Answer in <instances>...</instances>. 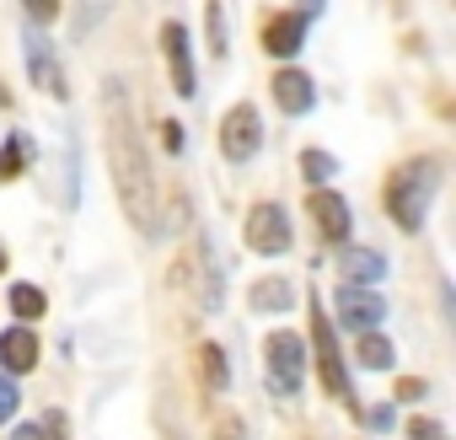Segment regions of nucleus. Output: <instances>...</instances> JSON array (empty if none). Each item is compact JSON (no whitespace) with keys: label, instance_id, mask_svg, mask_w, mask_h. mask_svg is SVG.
Segmentation results:
<instances>
[{"label":"nucleus","instance_id":"obj_1","mask_svg":"<svg viewBox=\"0 0 456 440\" xmlns=\"http://www.w3.org/2000/svg\"><path fill=\"white\" fill-rule=\"evenodd\" d=\"M102 113H108V167H113V188L124 199V215L134 220V232H156V172L151 156L140 145V129L129 118V97L118 81H108L102 92Z\"/></svg>","mask_w":456,"mask_h":440},{"label":"nucleus","instance_id":"obj_2","mask_svg":"<svg viewBox=\"0 0 456 440\" xmlns=\"http://www.w3.org/2000/svg\"><path fill=\"white\" fill-rule=\"evenodd\" d=\"M435 188H440V161H429V156H419V161H408V167L392 172L387 209H392V220H397L403 232H419L424 226V215L435 204Z\"/></svg>","mask_w":456,"mask_h":440},{"label":"nucleus","instance_id":"obj_3","mask_svg":"<svg viewBox=\"0 0 456 440\" xmlns=\"http://www.w3.org/2000/svg\"><path fill=\"white\" fill-rule=\"evenodd\" d=\"M312 344H317V376H322V387H328L338 403L354 408V397H349V371H344V360H338V344H333V328H328V312H322V306H312Z\"/></svg>","mask_w":456,"mask_h":440},{"label":"nucleus","instance_id":"obj_4","mask_svg":"<svg viewBox=\"0 0 456 440\" xmlns=\"http://www.w3.org/2000/svg\"><path fill=\"white\" fill-rule=\"evenodd\" d=\"M258 140H264V129H258V113H253L248 102L225 113V124H220V151H225V161H253V156H258Z\"/></svg>","mask_w":456,"mask_h":440},{"label":"nucleus","instance_id":"obj_5","mask_svg":"<svg viewBox=\"0 0 456 440\" xmlns=\"http://www.w3.org/2000/svg\"><path fill=\"white\" fill-rule=\"evenodd\" d=\"M248 248L269 253V258L290 248V220H285L280 204H253V215H248Z\"/></svg>","mask_w":456,"mask_h":440},{"label":"nucleus","instance_id":"obj_6","mask_svg":"<svg viewBox=\"0 0 456 440\" xmlns=\"http://www.w3.org/2000/svg\"><path fill=\"white\" fill-rule=\"evenodd\" d=\"M269 371H274V381L285 387V392H296L301 387V371H306V344L296 338V333H269Z\"/></svg>","mask_w":456,"mask_h":440},{"label":"nucleus","instance_id":"obj_7","mask_svg":"<svg viewBox=\"0 0 456 440\" xmlns=\"http://www.w3.org/2000/svg\"><path fill=\"white\" fill-rule=\"evenodd\" d=\"M312 17H317V12H274V17L264 22V49L280 54V60H290V54L301 49V33H306Z\"/></svg>","mask_w":456,"mask_h":440},{"label":"nucleus","instance_id":"obj_8","mask_svg":"<svg viewBox=\"0 0 456 440\" xmlns=\"http://www.w3.org/2000/svg\"><path fill=\"white\" fill-rule=\"evenodd\" d=\"M161 38H167V65H172V86H177V97H193L199 81H193V54H188V33H183V22H167Z\"/></svg>","mask_w":456,"mask_h":440},{"label":"nucleus","instance_id":"obj_9","mask_svg":"<svg viewBox=\"0 0 456 440\" xmlns=\"http://www.w3.org/2000/svg\"><path fill=\"white\" fill-rule=\"evenodd\" d=\"M312 220H317V237L322 242H344L349 237V204L338 193H312Z\"/></svg>","mask_w":456,"mask_h":440},{"label":"nucleus","instance_id":"obj_10","mask_svg":"<svg viewBox=\"0 0 456 440\" xmlns=\"http://www.w3.org/2000/svg\"><path fill=\"white\" fill-rule=\"evenodd\" d=\"M381 312H387V301L370 296V290H344V296H338V317H344L354 333H376Z\"/></svg>","mask_w":456,"mask_h":440},{"label":"nucleus","instance_id":"obj_11","mask_svg":"<svg viewBox=\"0 0 456 440\" xmlns=\"http://www.w3.org/2000/svg\"><path fill=\"white\" fill-rule=\"evenodd\" d=\"M0 365H6V371H33L38 365V333L33 328H12L6 338H0Z\"/></svg>","mask_w":456,"mask_h":440},{"label":"nucleus","instance_id":"obj_12","mask_svg":"<svg viewBox=\"0 0 456 440\" xmlns=\"http://www.w3.org/2000/svg\"><path fill=\"white\" fill-rule=\"evenodd\" d=\"M274 102H280V113H306L317 102V92H312V81L301 70H280L274 76Z\"/></svg>","mask_w":456,"mask_h":440},{"label":"nucleus","instance_id":"obj_13","mask_svg":"<svg viewBox=\"0 0 456 440\" xmlns=\"http://www.w3.org/2000/svg\"><path fill=\"white\" fill-rule=\"evenodd\" d=\"M28 70H33V81L49 92V97H65L70 86H65V76H60V65H54V54H49V44L44 38H33L28 44Z\"/></svg>","mask_w":456,"mask_h":440},{"label":"nucleus","instance_id":"obj_14","mask_svg":"<svg viewBox=\"0 0 456 440\" xmlns=\"http://www.w3.org/2000/svg\"><path fill=\"white\" fill-rule=\"evenodd\" d=\"M344 274H349V290H360L365 280L376 285V280L387 274V258H381V253H370V248H360V253H349V258H344Z\"/></svg>","mask_w":456,"mask_h":440},{"label":"nucleus","instance_id":"obj_15","mask_svg":"<svg viewBox=\"0 0 456 440\" xmlns=\"http://www.w3.org/2000/svg\"><path fill=\"white\" fill-rule=\"evenodd\" d=\"M360 365L365 371H392V338H381V333H360Z\"/></svg>","mask_w":456,"mask_h":440},{"label":"nucleus","instance_id":"obj_16","mask_svg":"<svg viewBox=\"0 0 456 440\" xmlns=\"http://www.w3.org/2000/svg\"><path fill=\"white\" fill-rule=\"evenodd\" d=\"M253 306L258 312H285L290 306V285L285 280H258L253 285Z\"/></svg>","mask_w":456,"mask_h":440},{"label":"nucleus","instance_id":"obj_17","mask_svg":"<svg viewBox=\"0 0 456 440\" xmlns=\"http://www.w3.org/2000/svg\"><path fill=\"white\" fill-rule=\"evenodd\" d=\"M199 360H204V387L209 392H225V354H220V344H199Z\"/></svg>","mask_w":456,"mask_h":440},{"label":"nucleus","instance_id":"obj_18","mask_svg":"<svg viewBox=\"0 0 456 440\" xmlns=\"http://www.w3.org/2000/svg\"><path fill=\"white\" fill-rule=\"evenodd\" d=\"M44 306H49V301H44L38 285H17V290H12V312L22 317V328H28L33 317H44Z\"/></svg>","mask_w":456,"mask_h":440},{"label":"nucleus","instance_id":"obj_19","mask_svg":"<svg viewBox=\"0 0 456 440\" xmlns=\"http://www.w3.org/2000/svg\"><path fill=\"white\" fill-rule=\"evenodd\" d=\"M28 156H33V140H28V134H12V145L0 151V183H12V177L22 172Z\"/></svg>","mask_w":456,"mask_h":440},{"label":"nucleus","instance_id":"obj_20","mask_svg":"<svg viewBox=\"0 0 456 440\" xmlns=\"http://www.w3.org/2000/svg\"><path fill=\"white\" fill-rule=\"evenodd\" d=\"M301 172H306L312 183H328V177L338 172V161H333L328 151H306V156H301Z\"/></svg>","mask_w":456,"mask_h":440},{"label":"nucleus","instance_id":"obj_21","mask_svg":"<svg viewBox=\"0 0 456 440\" xmlns=\"http://www.w3.org/2000/svg\"><path fill=\"white\" fill-rule=\"evenodd\" d=\"M209 54H215V60L225 54V22H220V6H209Z\"/></svg>","mask_w":456,"mask_h":440},{"label":"nucleus","instance_id":"obj_22","mask_svg":"<svg viewBox=\"0 0 456 440\" xmlns=\"http://www.w3.org/2000/svg\"><path fill=\"white\" fill-rule=\"evenodd\" d=\"M12 413H17V387H12L6 376H0V424H6Z\"/></svg>","mask_w":456,"mask_h":440},{"label":"nucleus","instance_id":"obj_23","mask_svg":"<svg viewBox=\"0 0 456 440\" xmlns=\"http://www.w3.org/2000/svg\"><path fill=\"white\" fill-rule=\"evenodd\" d=\"M408 435H413V440H445L435 419H413V424H408Z\"/></svg>","mask_w":456,"mask_h":440},{"label":"nucleus","instance_id":"obj_24","mask_svg":"<svg viewBox=\"0 0 456 440\" xmlns=\"http://www.w3.org/2000/svg\"><path fill=\"white\" fill-rule=\"evenodd\" d=\"M215 440H242V419H220L215 424Z\"/></svg>","mask_w":456,"mask_h":440},{"label":"nucleus","instance_id":"obj_25","mask_svg":"<svg viewBox=\"0 0 456 440\" xmlns=\"http://www.w3.org/2000/svg\"><path fill=\"white\" fill-rule=\"evenodd\" d=\"M161 145H167V151H183V129H177V124H161Z\"/></svg>","mask_w":456,"mask_h":440},{"label":"nucleus","instance_id":"obj_26","mask_svg":"<svg viewBox=\"0 0 456 440\" xmlns=\"http://www.w3.org/2000/svg\"><path fill=\"white\" fill-rule=\"evenodd\" d=\"M397 397H403V403H413V397H424V381H413V376H408V381H397Z\"/></svg>","mask_w":456,"mask_h":440},{"label":"nucleus","instance_id":"obj_27","mask_svg":"<svg viewBox=\"0 0 456 440\" xmlns=\"http://www.w3.org/2000/svg\"><path fill=\"white\" fill-rule=\"evenodd\" d=\"M44 440H65V413H49V435Z\"/></svg>","mask_w":456,"mask_h":440},{"label":"nucleus","instance_id":"obj_28","mask_svg":"<svg viewBox=\"0 0 456 440\" xmlns=\"http://www.w3.org/2000/svg\"><path fill=\"white\" fill-rule=\"evenodd\" d=\"M17 440H44V429H38V424H22V429H17Z\"/></svg>","mask_w":456,"mask_h":440},{"label":"nucleus","instance_id":"obj_29","mask_svg":"<svg viewBox=\"0 0 456 440\" xmlns=\"http://www.w3.org/2000/svg\"><path fill=\"white\" fill-rule=\"evenodd\" d=\"M0 269H6V253H0Z\"/></svg>","mask_w":456,"mask_h":440}]
</instances>
